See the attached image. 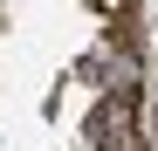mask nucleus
Returning <instances> with one entry per match:
<instances>
[{
  "instance_id": "obj_1",
  "label": "nucleus",
  "mask_w": 158,
  "mask_h": 151,
  "mask_svg": "<svg viewBox=\"0 0 158 151\" xmlns=\"http://www.w3.org/2000/svg\"><path fill=\"white\" fill-rule=\"evenodd\" d=\"M89 137H96L103 151H138V96H131V89L103 96L96 117H89Z\"/></svg>"
}]
</instances>
